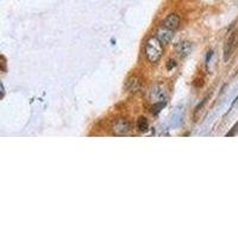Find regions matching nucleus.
Returning <instances> with one entry per match:
<instances>
[{
  "instance_id": "obj_1",
  "label": "nucleus",
  "mask_w": 238,
  "mask_h": 238,
  "mask_svg": "<svg viewBox=\"0 0 238 238\" xmlns=\"http://www.w3.org/2000/svg\"><path fill=\"white\" fill-rule=\"evenodd\" d=\"M146 60L151 63H157L163 56V46L157 37H151L146 41L144 49Z\"/></svg>"
},
{
  "instance_id": "obj_2",
  "label": "nucleus",
  "mask_w": 238,
  "mask_h": 238,
  "mask_svg": "<svg viewBox=\"0 0 238 238\" xmlns=\"http://www.w3.org/2000/svg\"><path fill=\"white\" fill-rule=\"evenodd\" d=\"M131 124L126 119H118L112 125V132L115 136H126L131 132Z\"/></svg>"
},
{
  "instance_id": "obj_3",
  "label": "nucleus",
  "mask_w": 238,
  "mask_h": 238,
  "mask_svg": "<svg viewBox=\"0 0 238 238\" xmlns=\"http://www.w3.org/2000/svg\"><path fill=\"white\" fill-rule=\"evenodd\" d=\"M192 43L188 42V41H182V42L177 43L176 46H175V51L179 55V57H181V58L187 57L188 55L192 53Z\"/></svg>"
},
{
  "instance_id": "obj_4",
  "label": "nucleus",
  "mask_w": 238,
  "mask_h": 238,
  "mask_svg": "<svg viewBox=\"0 0 238 238\" xmlns=\"http://www.w3.org/2000/svg\"><path fill=\"white\" fill-rule=\"evenodd\" d=\"M179 26H180V17L175 13L167 15L166 19L163 20V28H166V29L175 31Z\"/></svg>"
},
{
  "instance_id": "obj_5",
  "label": "nucleus",
  "mask_w": 238,
  "mask_h": 238,
  "mask_svg": "<svg viewBox=\"0 0 238 238\" xmlns=\"http://www.w3.org/2000/svg\"><path fill=\"white\" fill-rule=\"evenodd\" d=\"M149 97H150L151 101H154V104L155 102L166 101V92H164V89L162 88L161 86H154V87L150 89Z\"/></svg>"
},
{
  "instance_id": "obj_6",
  "label": "nucleus",
  "mask_w": 238,
  "mask_h": 238,
  "mask_svg": "<svg viewBox=\"0 0 238 238\" xmlns=\"http://www.w3.org/2000/svg\"><path fill=\"white\" fill-rule=\"evenodd\" d=\"M156 37L161 41L162 44H169V43H171V41L174 38V31L163 28L156 32Z\"/></svg>"
},
{
  "instance_id": "obj_7",
  "label": "nucleus",
  "mask_w": 238,
  "mask_h": 238,
  "mask_svg": "<svg viewBox=\"0 0 238 238\" xmlns=\"http://www.w3.org/2000/svg\"><path fill=\"white\" fill-rule=\"evenodd\" d=\"M235 45H236V33L233 32V33H231V36L229 37V39L226 41V43L224 45V61L225 62L229 61Z\"/></svg>"
},
{
  "instance_id": "obj_8",
  "label": "nucleus",
  "mask_w": 238,
  "mask_h": 238,
  "mask_svg": "<svg viewBox=\"0 0 238 238\" xmlns=\"http://www.w3.org/2000/svg\"><path fill=\"white\" fill-rule=\"evenodd\" d=\"M141 87V82H139V79L136 76H132L130 79H128V81L125 82V88L128 92L135 93L137 92Z\"/></svg>"
},
{
  "instance_id": "obj_9",
  "label": "nucleus",
  "mask_w": 238,
  "mask_h": 238,
  "mask_svg": "<svg viewBox=\"0 0 238 238\" xmlns=\"http://www.w3.org/2000/svg\"><path fill=\"white\" fill-rule=\"evenodd\" d=\"M137 129L141 132H145L149 129V122L145 117H139L137 119Z\"/></svg>"
},
{
  "instance_id": "obj_10",
  "label": "nucleus",
  "mask_w": 238,
  "mask_h": 238,
  "mask_svg": "<svg viewBox=\"0 0 238 238\" xmlns=\"http://www.w3.org/2000/svg\"><path fill=\"white\" fill-rule=\"evenodd\" d=\"M166 106V101H161V102H155L151 107V113L154 115H158L162 111V108Z\"/></svg>"
},
{
  "instance_id": "obj_11",
  "label": "nucleus",
  "mask_w": 238,
  "mask_h": 238,
  "mask_svg": "<svg viewBox=\"0 0 238 238\" xmlns=\"http://www.w3.org/2000/svg\"><path fill=\"white\" fill-rule=\"evenodd\" d=\"M237 131H238V123H236V125L232 128V130L229 131V132L226 133V136H227V137H232V136H235V135L237 133Z\"/></svg>"
},
{
  "instance_id": "obj_12",
  "label": "nucleus",
  "mask_w": 238,
  "mask_h": 238,
  "mask_svg": "<svg viewBox=\"0 0 238 238\" xmlns=\"http://www.w3.org/2000/svg\"><path fill=\"white\" fill-rule=\"evenodd\" d=\"M176 67V62L174 61V60H169L167 62V69L168 70H171L173 68H175Z\"/></svg>"
},
{
  "instance_id": "obj_13",
  "label": "nucleus",
  "mask_w": 238,
  "mask_h": 238,
  "mask_svg": "<svg viewBox=\"0 0 238 238\" xmlns=\"http://www.w3.org/2000/svg\"><path fill=\"white\" fill-rule=\"evenodd\" d=\"M207 99H208V95H207V97H206V98H205V99L202 100V101H201V104H199V105H198V106L195 107V113H198V112H199L200 110L202 108V106H204V105L206 104V101H207Z\"/></svg>"
},
{
  "instance_id": "obj_14",
  "label": "nucleus",
  "mask_w": 238,
  "mask_h": 238,
  "mask_svg": "<svg viewBox=\"0 0 238 238\" xmlns=\"http://www.w3.org/2000/svg\"><path fill=\"white\" fill-rule=\"evenodd\" d=\"M212 55H213V51H212V50H210V51H208V54H207V57H206V63H208L210 58L212 57Z\"/></svg>"
},
{
  "instance_id": "obj_15",
  "label": "nucleus",
  "mask_w": 238,
  "mask_h": 238,
  "mask_svg": "<svg viewBox=\"0 0 238 238\" xmlns=\"http://www.w3.org/2000/svg\"><path fill=\"white\" fill-rule=\"evenodd\" d=\"M236 45H238V38L236 39Z\"/></svg>"
}]
</instances>
